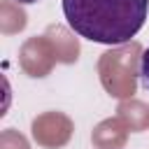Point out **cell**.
I'll list each match as a JSON object with an SVG mask.
<instances>
[{
    "label": "cell",
    "mask_w": 149,
    "mask_h": 149,
    "mask_svg": "<svg viewBox=\"0 0 149 149\" xmlns=\"http://www.w3.org/2000/svg\"><path fill=\"white\" fill-rule=\"evenodd\" d=\"M149 0H63L68 26L98 44H123L147 21Z\"/></svg>",
    "instance_id": "cell-1"
},
{
    "label": "cell",
    "mask_w": 149,
    "mask_h": 149,
    "mask_svg": "<svg viewBox=\"0 0 149 149\" xmlns=\"http://www.w3.org/2000/svg\"><path fill=\"white\" fill-rule=\"evenodd\" d=\"M140 77H142L144 86H149V47L144 49V54L140 58Z\"/></svg>",
    "instance_id": "cell-2"
},
{
    "label": "cell",
    "mask_w": 149,
    "mask_h": 149,
    "mask_svg": "<svg viewBox=\"0 0 149 149\" xmlns=\"http://www.w3.org/2000/svg\"><path fill=\"white\" fill-rule=\"evenodd\" d=\"M19 5H33V2H40V0H16Z\"/></svg>",
    "instance_id": "cell-3"
}]
</instances>
